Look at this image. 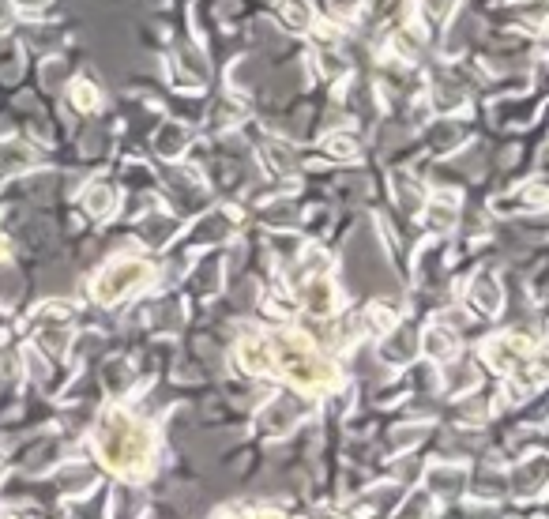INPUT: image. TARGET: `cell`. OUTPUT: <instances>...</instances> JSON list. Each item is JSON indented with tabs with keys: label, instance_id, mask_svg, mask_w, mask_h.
<instances>
[{
	"label": "cell",
	"instance_id": "6da1fadb",
	"mask_svg": "<svg viewBox=\"0 0 549 519\" xmlns=\"http://www.w3.org/2000/svg\"><path fill=\"white\" fill-rule=\"evenodd\" d=\"M95 456L102 459L106 471L121 474L128 482H140L151 474L158 459L155 429L121 407L102 410V418L95 425Z\"/></svg>",
	"mask_w": 549,
	"mask_h": 519
},
{
	"label": "cell",
	"instance_id": "7a4b0ae2",
	"mask_svg": "<svg viewBox=\"0 0 549 519\" xmlns=\"http://www.w3.org/2000/svg\"><path fill=\"white\" fill-rule=\"evenodd\" d=\"M271 362H275V373H283L290 384H298L305 392H328L339 384V365L324 358L309 335L301 331H283V335H271Z\"/></svg>",
	"mask_w": 549,
	"mask_h": 519
},
{
	"label": "cell",
	"instance_id": "3957f363",
	"mask_svg": "<svg viewBox=\"0 0 549 519\" xmlns=\"http://www.w3.org/2000/svg\"><path fill=\"white\" fill-rule=\"evenodd\" d=\"M151 283H155V268H151L147 260H140V256H113L110 264L95 275L91 298H95L98 305L113 309V305H121L125 298H132L136 290H143V286Z\"/></svg>",
	"mask_w": 549,
	"mask_h": 519
},
{
	"label": "cell",
	"instance_id": "277c9868",
	"mask_svg": "<svg viewBox=\"0 0 549 519\" xmlns=\"http://www.w3.org/2000/svg\"><path fill=\"white\" fill-rule=\"evenodd\" d=\"M72 309L61 305V301H46L38 305V313L31 316V331L38 350H46L49 358H64L68 350V339H72Z\"/></svg>",
	"mask_w": 549,
	"mask_h": 519
},
{
	"label": "cell",
	"instance_id": "5b68a950",
	"mask_svg": "<svg viewBox=\"0 0 549 519\" xmlns=\"http://www.w3.org/2000/svg\"><path fill=\"white\" fill-rule=\"evenodd\" d=\"M534 350H538V343L531 335H516L512 331V335H497V339L482 343V362L489 369H497V373H519V369L531 365Z\"/></svg>",
	"mask_w": 549,
	"mask_h": 519
},
{
	"label": "cell",
	"instance_id": "8992f818",
	"mask_svg": "<svg viewBox=\"0 0 549 519\" xmlns=\"http://www.w3.org/2000/svg\"><path fill=\"white\" fill-rule=\"evenodd\" d=\"M339 286L331 283L328 271H320V275H309V286L298 294V305H305L313 316H331L339 313Z\"/></svg>",
	"mask_w": 549,
	"mask_h": 519
},
{
	"label": "cell",
	"instance_id": "52a82bcc",
	"mask_svg": "<svg viewBox=\"0 0 549 519\" xmlns=\"http://www.w3.org/2000/svg\"><path fill=\"white\" fill-rule=\"evenodd\" d=\"M546 200L549 192L542 181H531V185H523V189L508 192L501 200H493V215H516V211H546Z\"/></svg>",
	"mask_w": 549,
	"mask_h": 519
},
{
	"label": "cell",
	"instance_id": "ba28073f",
	"mask_svg": "<svg viewBox=\"0 0 549 519\" xmlns=\"http://www.w3.org/2000/svg\"><path fill=\"white\" fill-rule=\"evenodd\" d=\"M501 305H504L501 283H497L489 271H482L471 283V290H467V309H471L474 316H497Z\"/></svg>",
	"mask_w": 549,
	"mask_h": 519
},
{
	"label": "cell",
	"instance_id": "9c48e42d",
	"mask_svg": "<svg viewBox=\"0 0 549 519\" xmlns=\"http://www.w3.org/2000/svg\"><path fill=\"white\" fill-rule=\"evenodd\" d=\"M422 350L429 362H452L455 350H459V335H455V328L448 324V320H437V324H429L422 335Z\"/></svg>",
	"mask_w": 549,
	"mask_h": 519
},
{
	"label": "cell",
	"instance_id": "30bf717a",
	"mask_svg": "<svg viewBox=\"0 0 549 519\" xmlns=\"http://www.w3.org/2000/svg\"><path fill=\"white\" fill-rule=\"evenodd\" d=\"M234 362L241 373H249V377H264V373H275V362H271V343H267L264 335H256V339H245V343L237 346Z\"/></svg>",
	"mask_w": 549,
	"mask_h": 519
},
{
	"label": "cell",
	"instance_id": "8fae6325",
	"mask_svg": "<svg viewBox=\"0 0 549 519\" xmlns=\"http://www.w3.org/2000/svg\"><path fill=\"white\" fill-rule=\"evenodd\" d=\"M422 222L433 234H448L455 222H459V196L455 192H437L422 211Z\"/></svg>",
	"mask_w": 549,
	"mask_h": 519
},
{
	"label": "cell",
	"instance_id": "7c38bea8",
	"mask_svg": "<svg viewBox=\"0 0 549 519\" xmlns=\"http://www.w3.org/2000/svg\"><path fill=\"white\" fill-rule=\"evenodd\" d=\"M83 207H87V215L98 222H106L117 211V192H113L110 181H95V185H87L83 192Z\"/></svg>",
	"mask_w": 549,
	"mask_h": 519
},
{
	"label": "cell",
	"instance_id": "4fadbf2b",
	"mask_svg": "<svg viewBox=\"0 0 549 519\" xmlns=\"http://www.w3.org/2000/svg\"><path fill=\"white\" fill-rule=\"evenodd\" d=\"M546 489V456L538 452V456H531L523 467H519L516 474V493L519 497H538Z\"/></svg>",
	"mask_w": 549,
	"mask_h": 519
},
{
	"label": "cell",
	"instance_id": "5bb4252c",
	"mask_svg": "<svg viewBox=\"0 0 549 519\" xmlns=\"http://www.w3.org/2000/svg\"><path fill=\"white\" fill-rule=\"evenodd\" d=\"M34 162H38V155H34L27 143H0V181L4 177H12V173H23V170H31Z\"/></svg>",
	"mask_w": 549,
	"mask_h": 519
},
{
	"label": "cell",
	"instance_id": "9a60e30c",
	"mask_svg": "<svg viewBox=\"0 0 549 519\" xmlns=\"http://www.w3.org/2000/svg\"><path fill=\"white\" fill-rule=\"evenodd\" d=\"M279 16L294 34H309L316 31V12L309 0H279Z\"/></svg>",
	"mask_w": 549,
	"mask_h": 519
},
{
	"label": "cell",
	"instance_id": "2e32d148",
	"mask_svg": "<svg viewBox=\"0 0 549 519\" xmlns=\"http://www.w3.org/2000/svg\"><path fill=\"white\" fill-rule=\"evenodd\" d=\"M155 147H158V155H162V158H181L185 151H189V128L177 125V121L162 125V128H158Z\"/></svg>",
	"mask_w": 549,
	"mask_h": 519
},
{
	"label": "cell",
	"instance_id": "e0dca14e",
	"mask_svg": "<svg viewBox=\"0 0 549 519\" xmlns=\"http://www.w3.org/2000/svg\"><path fill=\"white\" fill-rule=\"evenodd\" d=\"M425 489L437 497V489H444L448 497H455L459 489H463V471L459 467H437V471L425 478Z\"/></svg>",
	"mask_w": 549,
	"mask_h": 519
},
{
	"label": "cell",
	"instance_id": "ac0fdd59",
	"mask_svg": "<svg viewBox=\"0 0 549 519\" xmlns=\"http://www.w3.org/2000/svg\"><path fill=\"white\" fill-rule=\"evenodd\" d=\"M106 388H110L113 399H121V395L132 388V365H128L125 358H113V362H106Z\"/></svg>",
	"mask_w": 549,
	"mask_h": 519
},
{
	"label": "cell",
	"instance_id": "d6986e66",
	"mask_svg": "<svg viewBox=\"0 0 549 519\" xmlns=\"http://www.w3.org/2000/svg\"><path fill=\"white\" fill-rule=\"evenodd\" d=\"M68 98H72V106H76L79 113L98 110V102H102V95H98V87L91 83V79H72V87H68Z\"/></svg>",
	"mask_w": 549,
	"mask_h": 519
},
{
	"label": "cell",
	"instance_id": "ffe728a7",
	"mask_svg": "<svg viewBox=\"0 0 549 519\" xmlns=\"http://www.w3.org/2000/svg\"><path fill=\"white\" fill-rule=\"evenodd\" d=\"M264 166L271 173H290L294 170V151L279 140H264Z\"/></svg>",
	"mask_w": 549,
	"mask_h": 519
},
{
	"label": "cell",
	"instance_id": "44dd1931",
	"mask_svg": "<svg viewBox=\"0 0 549 519\" xmlns=\"http://www.w3.org/2000/svg\"><path fill=\"white\" fill-rule=\"evenodd\" d=\"M433 106H437L440 113H455L467 106V95H463L455 83H437V87H433Z\"/></svg>",
	"mask_w": 549,
	"mask_h": 519
},
{
	"label": "cell",
	"instance_id": "7402d4cb",
	"mask_svg": "<svg viewBox=\"0 0 549 519\" xmlns=\"http://www.w3.org/2000/svg\"><path fill=\"white\" fill-rule=\"evenodd\" d=\"M395 320H399V316L392 313V309H388V305H369V320H365V328L373 331V335H380V339H388V335H392L395 331Z\"/></svg>",
	"mask_w": 549,
	"mask_h": 519
},
{
	"label": "cell",
	"instance_id": "603a6c76",
	"mask_svg": "<svg viewBox=\"0 0 549 519\" xmlns=\"http://www.w3.org/2000/svg\"><path fill=\"white\" fill-rule=\"evenodd\" d=\"M294 422H298V407H290L286 399H275V403L267 407V425H271L275 433H290Z\"/></svg>",
	"mask_w": 549,
	"mask_h": 519
},
{
	"label": "cell",
	"instance_id": "cb8c5ba5",
	"mask_svg": "<svg viewBox=\"0 0 549 519\" xmlns=\"http://www.w3.org/2000/svg\"><path fill=\"white\" fill-rule=\"evenodd\" d=\"M177 234V222L173 219H151L147 222V226H143V241H147V245H158V249H162V245H170V237Z\"/></svg>",
	"mask_w": 549,
	"mask_h": 519
},
{
	"label": "cell",
	"instance_id": "d4e9b609",
	"mask_svg": "<svg viewBox=\"0 0 549 519\" xmlns=\"http://www.w3.org/2000/svg\"><path fill=\"white\" fill-rule=\"evenodd\" d=\"M324 147H328L331 158H343V162H354V158H358V143H354V136H346V132H331L328 140H324Z\"/></svg>",
	"mask_w": 549,
	"mask_h": 519
},
{
	"label": "cell",
	"instance_id": "484cf974",
	"mask_svg": "<svg viewBox=\"0 0 549 519\" xmlns=\"http://www.w3.org/2000/svg\"><path fill=\"white\" fill-rule=\"evenodd\" d=\"M320 68H324V76L328 79H339V76H346V57L339 49H320Z\"/></svg>",
	"mask_w": 549,
	"mask_h": 519
},
{
	"label": "cell",
	"instance_id": "4316f807",
	"mask_svg": "<svg viewBox=\"0 0 549 519\" xmlns=\"http://www.w3.org/2000/svg\"><path fill=\"white\" fill-rule=\"evenodd\" d=\"M448 8H452V0H422V19L425 23H444Z\"/></svg>",
	"mask_w": 549,
	"mask_h": 519
},
{
	"label": "cell",
	"instance_id": "83f0119b",
	"mask_svg": "<svg viewBox=\"0 0 549 519\" xmlns=\"http://www.w3.org/2000/svg\"><path fill=\"white\" fill-rule=\"evenodd\" d=\"M414 501L418 504H403V516H414V512H433V508H437V497H433V493H429V489H418V493H414Z\"/></svg>",
	"mask_w": 549,
	"mask_h": 519
},
{
	"label": "cell",
	"instance_id": "f1b7e54d",
	"mask_svg": "<svg viewBox=\"0 0 549 519\" xmlns=\"http://www.w3.org/2000/svg\"><path fill=\"white\" fill-rule=\"evenodd\" d=\"M425 433V425H414V429H403V433H395V444H399V448H410V444H414V437H422Z\"/></svg>",
	"mask_w": 549,
	"mask_h": 519
},
{
	"label": "cell",
	"instance_id": "f546056e",
	"mask_svg": "<svg viewBox=\"0 0 549 519\" xmlns=\"http://www.w3.org/2000/svg\"><path fill=\"white\" fill-rule=\"evenodd\" d=\"M49 0H16L19 12H38V8H46Z\"/></svg>",
	"mask_w": 549,
	"mask_h": 519
},
{
	"label": "cell",
	"instance_id": "4dcf8cb0",
	"mask_svg": "<svg viewBox=\"0 0 549 519\" xmlns=\"http://www.w3.org/2000/svg\"><path fill=\"white\" fill-rule=\"evenodd\" d=\"M8 27V0H0V31Z\"/></svg>",
	"mask_w": 549,
	"mask_h": 519
},
{
	"label": "cell",
	"instance_id": "1f68e13d",
	"mask_svg": "<svg viewBox=\"0 0 549 519\" xmlns=\"http://www.w3.org/2000/svg\"><path fill=\"white\" fill-rule=\"evenodd\" d=\"M4 256H8V241H0V260H4Z\"/></svg>",
	"mask_w": 549,
	"mask_h": 519
}]
</instances>
